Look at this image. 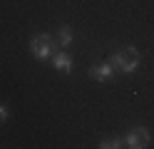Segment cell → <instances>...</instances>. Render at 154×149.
<instances>
[{
	"label": "cell",
	"mask_w": 154,
	"mask_h": 149,
	"mask_svg": "<svg viewBox=\"0 0 154 149\" xmlns=\"http://www.w3.org/2000/svg\"><path fill=\"white\" fill-rule=\"evenodd\" d=\"M5 119H8V107L0 104V122H5Z\"/></svg>",
	"instance_id": "obj_8"
},
{
	"label": "cell",
	"mask_w": 154,
	"mask_h": 149,
	"mask_svg": "<svg viewBox=\"0 0 154 149\" xmlns=\"http://www.w3.org/2000/svg\"><path fill=\"white\" fill-rule=\"evenodd\" d=\"M122 144H124V139L117 137V139H104L100 147H102V149H114V147H122Z\"/></svg>",
	"instance_id": "obj_7"
},
{
	"label": "cell",
	"mask_w": 154,
	"mask_h": 149,
	"mask_svg": "<svg viewBox=\"0 0 154 149\" xmlns=\"http://www.w3.org/2000/svg\"><path fill=\"white\" fill-rule=\"evenodd\" d=\"M70 42H72V27L62 25L60 27V45H70Z\"/></svg>",
	"instance_id": "obj_6"
},
{
	"label": "cell",
	"mask_w": 154,
	"mask_h": 149,
	"mask_svg": "<svg viewBox=\"0 0 154 149\" xmlns=\"http://www.w3.org/2000/svg\"><path fill=\"white\" fill-rule=\"evenodd\" d=\"M30 52L37 57V60H45L47 55L52 52V37L50 35H35L30 40Z\"/></svg>",
	"instance_id": "obj_2"
},
{
	"label": "cell",
	"mask_w": 154,
	"mask_h": 149,
	"mask_svg": "<svg viewBox=\"0 0 154 149\" xmlns=\"http://www.w3.org/2000/svg\"><path fill=\"white\" fill-rule=\"evenodd\" d=\"M124 142H127V147H132V149H144L149 144V132L144 127H134L132 132L124 137Z\"/></svg>",
	"instance_id": "obj_3"
},
{
	"label": "cell",
	"mask_w": 154,
	"mask_h": 149,
	"mask_svg": "<svg viewBox=\"0 0 154 149\" xmlns=\"http://www.w3.org/2000/svg\"><path fill=\"white\" fill-rule=\"evenodd\" d=\"M52 67L60 70V72H70V70H72V57L65 55V52H57L52 57Z\"/></svg>",
	"instance_id": "obj_5"
},
{
	"label": "cell",
	"mask_w": 154,
	"mask_h": 149,
	"mask_svg": "<svg viewBox=\"0 0 154 149\" xmlns=\"http://www.w3.org/2000/svg\"><path fill=\"white\" fill-rule=\"evenodd\" d=\"M112 72H114V67H112L109 60H107V62H100V65H92V67H90V77H94L97 82H107V79L112 77Z\"/></svg>",
	"instance_id": "obj_4"
},
{
	"label": "cell",
	"mask_w": 154,
	"mask_h": 149,
	"mask_svg": "<svg viewBox=\"0 0 154 149\" xmlns=\"http://www.w3.org/2000/svg\"><path fill=\"white\" fill-rule=\"evenodd\" d=\"M139 60H142V55L134 47H124V50H119V52H114L109 57V62H112V67H117L119 72L129 75V72H134V70L139 67Z\"/></svg>",
	"instance_id": "obj_1"
}]
</instances>
